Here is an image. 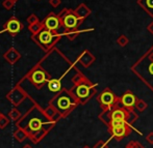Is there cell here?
<instances>
[{
    "label": "cell",
    "mask_w": 153,
    "mask_h": 148,
    "mask_svg": "<svg viewBox=\"0 0 153 148\" xmlns=\"http://www.w3.org/2000/svg\"><path fill=\"white\" fill-rule=\"evenodd\" d=\"M141 4L149 14L153 15V0H141Z\"/></svg>",
    "instance_id": "14"
},
{
    "label": "cell",
    "mask_w": 153,
    "mask_h": 148,
    "mask_svg": "<svg viewBox=\"0 0 153 148\" xmlns=\"http://www.w3.org/2000/svg\"><path fill=\"white\" fill-rule=\"evenodd\" d=\"M55 38H56V35L52 34L51 30H48V29L43 30V31H41L40 34H39V42L42 44L43 46H50Z\"/></svg>",
    "instance_id": "2"
},
{
    "label": "cell",
    "mask_w": 153,
    "mask_h": 148,
    "mask_svg": "<svg viewBox=\"0 0 153 148\" xmlns=\"http://www.w3.org/2000/svg\"><path fill=\"white\" fill-rule=\"evenodd\" d=\"M100 100L105 106H111V105H113L114 102H115V96H114V94L111 93V91H105L101 94Z\"/></svg>",
    "instance_id": "8"
},
{
    "label": "cell",
    "mask_w": 153,
    "mask_h": 148,
    "mask_svg": "<svg viewBox=\"0 0 153 148\" xmlns=\"http://www.w3.org/2000/svg\"><path fill=\"white\" fill-rule=\"evenodd\" d=\"M24 148H31L30 146H29V145H26V146H25Z\"/></svg>",
    "instance_id": "21"
},
{
    "label": "cell",
    "mask_w": 153,
    "mask_h": 148,
    "mask_svg": "<svg viewBox=\"0 0 153 148\" xmlns=\"http://www.w3.org/2000/svg\"><path fill=\"white\" fill-rule=\"evenodd\" d=\"M29 127L32 130H40V128L42 127V121L39 118H32L29 121Z\"/></svg>",
    "instance_id": "13"
},
{
    "label": "cell",
    "mask_w": 153,
    "mask_h": 148,
    "mask_svg": "<svg viewBox=\"0 0 153 148\" xmlns=\"http://www.w3.org/2000/svg\"><path fill=\"white\" fill-rule=\"evenodd\" d=\"M135 107H137L140 111H144L146 108H147V105H146L143 100H137V102L135 103Z\"/></svg>",
    "instance_id": "17"
},
{
    "label": "cell",
    "mask_w": 153,
    "mask_h": 148,
    "mask_svg": "<svg viewBox=\"0 0 153 148\" xmlns=\"http://www.w3.org/2000/svg\"><path fill=\"white\" fill-rule=\"evenodd\" d=\"M45 26L48 30H56L59 27V21L56 17L54 16H50L46 19L45 21Z\"/></svg>",
    "instance_id": "5"
},
{
    "label": "cell",
    "mask_w": 153,
    "mask_h": 148,
    "mask_svg": "<svg viewBox=\"0 0 153 148\" xmlns=\"http://www.w3.org/2000/svg\"><path fill=\"white\" fill-rule=\"evenodd\" d=\"M94 148H108V146H107V144L104 141H99V142L95 145Z\"/></svg>",
    "instance_id": "18"
},
{
    "label": "cell",
    "mask_w": 153,
    "mask_h": 148,
    "mask_svg": "<svg viewBox=\"0 0 153 148\" xmlns=\"http://www.w3.org/2000/svg\"><path fill=\"white\" fill-rule=\"evenodd\" d=\"M126 118V115H125L124 111L121 110V109H118V110H115L111 114V119H119V120H125Z\"/></svg>",
    "instance_id": "15"
},
{
    "label": "cell",
    "mask_w": 153,
    "mask_h": 148,
    "mask_svg": "<svg viewBox=\"0 0 153 148\" xmlns=\"http://www.w3.org/2000/svg\"><path fill=\"white\" fill-rule=\"evenodd\" d=\"M90 92H91V89L88 85H79L76 89V95L78 96L79 98H87L88 96L90 95Z\"/></svg>",
    "instance_id": "9"
},
{
    "label": "cell",
    "mask_w": 153,
    "mask_h": 148,
    "mask_svg": "<svg viewBox=\"0 0 153 148\" xmlns=\"http://www.w3.org/2000/svg\"><path fill=\"white\" fill-rule=\"evenodd\" d=\"M137 65L145 66V70L148 74V75H146V76L153 77V49H151V50L149 51V53H148L145 57H143V59L139 62Z\"/></svg>",
    "instance_id": "1"
},
{
    "label": "cell",
    "mask_w": 153,
    "mask_h": 148,
    "mask_svg": "<svg viewBox=\"0 0 153 148\" xmlns=\"http://www.w3.org/2000/svg\"><path fill=\"white\" fill-rule=\"evenodd\" d=\"M125 125V120L111 119V127H118V126Z\"/></svg>",
    "instance_id": "16"
},
{
    "label": "cell",
    "mask_w": 153,
    "mask_h": 148,
    "mask_svg": "<svg viewBox=\"0 0 153 148\" xmlns=\"http://www.w3.org/2000/svg\"><path fill=\"white\" fill-rule=\"evenodd\" d=\"M126 134H127V130H126L125 125L118 126V127H113V135H114V137H116V138L121 139L122 137H124Z\"/></svg>",
    "instance_id": "11"
},
{
    "label": "cell",
    "mask_w": 153,
    "mask_h": 148,
    "mask_svg": "<svg viewBox=\"0 0 153 148\" xmlns=\"http://www.w3.org/2000/svg\"><path fill=\"white\" fill-rule=\"evenodd\" d=\"M72 103H71V98L69 96L62 95L57 98V107H59L61 110H68L71 107Z\"/></svg>",
    "instance_id": "6"
},
{
    "label": "cell",
    "mask_w": 153,
    "mask_h": 148,
    "mask_svg": "<svg viewBox=\"0 0 153 148\" xmlns=\"http://www.w3.org/2000/svg\"><path fill=\"white\" fill-rule=\"evenodd\" d=\"M62 23H64V26L66 27V28L73 29L77 26V24H78V19H77V17L75 16V15L69 14L64 18V22Z\"/></svg>",
    "instance_id": "4"
},
{
    "label": "cell",
    "mask_w": 153,
    "mask_h": 148,
    "mask_svg": "<svg viewBox=\"0 0 153 148\" xmlns=\"http://www.w3.org/2000/svg\"><path fill=\"white\" fill-rule=\"evenodd\" d=\"M25 137H26V135H25V133H24V132H21V130H20V132H18V133H17V134H16V138L18 139L19 141H21V140H22V139H24Z\"/></svg>",
    "instance_id": "19"
},
{
    "label": "cell",
    "mask_w": 153,
    "mask_h": 148,
    "mask_svg": "<svg viewBox=\"0 0 153 148\" xmlns=\"http://www.w3.org/2000/svg\"><path fill=\"white\" fill-rule=\"evenodd\" d=\"M21 28H22L21 23L19 22L18 20H16V19H12V20H10L5 26V30L10 32V34L19 33V32L21 31Z\"/></svg>",
    "instance_id": "3"
},
{
    "label": "cell",
    "mask_w": 153,
    "mask_h": 148,
    "mask_svg": "<svg viewBox=\"0 0 153 148\" xmlns=\"http://www.w3.org/2000/svg\"><path fill=\"white\" fill-rule=\"evenodd\" d=\"M48 87H49V89L53 92L59 91V89H61V87H62L61 81L56 80V79H53V80L48 81Z\"/></svg>",
    "instance_id": "12"
},
{
    "label": "cell",
    "mask_w": 153,
    "mask_h": 148,
    "mask_svg": "<svg viewBox=\"0 0 153 148\" xmlns=\"http://www.w3.org/2000/svg\"><path fill=\"white\" fill-rule=\"evenodd\" d=\"M121 100H122V104L125 107H132L137 103V97L132 93H130V92H127V93H125L122 96Z\"/></svg>",
    "instance_id": "7"
},
{
    "label": "cell",
    "mask_w": 153,
    "mask_h": 148,
    "mask_svg": "<svg viewBox=\"0 0 153 148\" xmlns=\"http://www.w3.org/2000/svg\"><path fill=\"white\" fill-rule=\"evenodd\" d=\"M146 141H147L149 144H153V133H149L146 137Z\"/></svg>",
    "instance_id": "20"
},
{
    "label": "cell",
    "mask_w": 153,
    "mask_h": 148,
    "mask_svg": "<svg viewBox=\"0 0 153 148\" xmlns=\"http://www.w3.org/2000/svg\"><path fill=\"white\" fill-rule=\"evenodd\" d=\"M32 81L36 84H42L44 81H46V77L45 74L42 70H36L32 74Z\"/></svg>",
    "instance_id": "10"
}]
</instances>
